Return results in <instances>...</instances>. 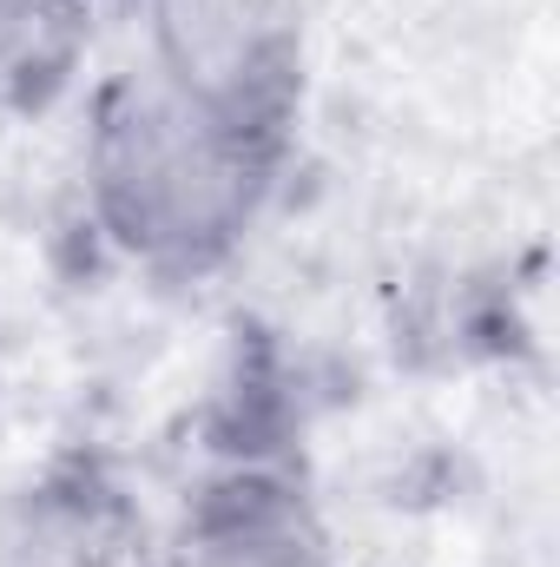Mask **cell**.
<instances>
[{"mask_svg": "<svg viewBox=\"0 0 560 567\" xmlns=\"http://www.w3.org/2000/svg\"><path fill=\"white\" fill-rule=\"evenodd\" d=\"M0 567H158V535L113 475L60 468L0 522Z\"/></svg>", "mask_w": 560, "mask_h": 567, "instance_id": "cell-4", "label": "cell"}, {"mask_svg": "<svg viewBox=\"0 0 560 567\" xmlns=\"http://www.w3.org/2000/svg\"><path fill=\"white\" fill-rule=\"evenodd\" d=\"M278 140H258L185 93L152 66L100 93L86 133V198L100 231L145 271L191 278L245 245L265 212Z\"/></svg>", "mask_w": 560, "mask_h": 567, "instance_id": "cell-1", "label": "cell"}, {"mask_svg": "<svg viewBox=\"0 0 560 567\" xmlns=\"http://www.w3.org/2000/svg\"><path fill=\"white\" fill-rule=\"evenodd\" d=\"M152 73L283 145L303 100V0H152Z\"/></svg>", "mask_w": 560, "mask_h": 567, "instance_id": "cell-2", "label": "cell"}, {"mask_svg": "<svg viewBox=\"0 0 560 567\" xmlns=\"http://www.w3.org/2000/svg\"><path fill=\"white\" fill-rule=\"evenodd\" d=\"M93 40V0H0V106L40 113L66 93Z\"/></svg>", "mask_w": 560, "mask_h": 567, "instance_id": "cell-5", "label": "cell"}, {"mask_svg": "<svg viewBox=\"0 0 560 567\" xmlns=\"http://www.w3.org/2000/svg\"><path fill=\"white\" fill-rule=\"evenodd\" d=\"M158 567H336V548L290 475L231 468L185 502L178 528L158 542Z\"/></svg>", "mask_w": 560, "mask_h": 567, "instance_id": "cell-3", "label": "cell"}]
</instances>
